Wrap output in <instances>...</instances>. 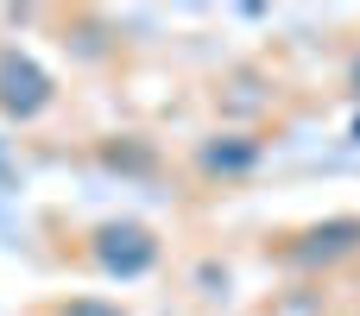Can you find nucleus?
<instances>
[{"mask_svg": "<svg viewBox=\"0 0 360 316\" xmlns=\"http://www.w3.org/2000/svg\"><path fill=\"white\" fill-rule=\"evenodd\" d=\"M266 165V139L259 133H202L196 139V171L209 184H240Z\"/></svg>", "mask_w": 360, "mask_h": 316, "instance_id": "obj_3", "label": "nucleus"}, {"mask_svg": "<svg viewBox=\"0 0 360 316\" xmlns=\"http://www.w3.org/2000/svg\"><path fill=\"white\" fill-rule=\"evenodd\" d=\"M89 241H101L89 260H95V272H108V279H146L152 266H158V234L152 228H139V222H101Z\"/></svg>", "mask_w": 360, "mask_h": 316, "instance_id": "obj_1", "label": "nucleus"}, {"mask_svg": "<svg viewBox=\"0 0 360 316\" xmlns=\"http://www.w3.org/2000/svg\"><path fill=\"white\" fill-rule=\"evenodd\" d=\"M51 316H127V310L108 304V298H70V304H57Z\"/></svg>", "mask_w": 360, "mask_h": 316, "instance_id": "obj_5", "label": "nucleus"}, {"mask_svg": "<svg viewBox=\"0 0 360 316\" xmlns=\"http://www.w3.org/2000/svg\"><path fill=\"white\" fill-rule=\"evenodd\" d=\"M51 108H57V82H51L25 51L6 44V51H0V114L25 127V120H44Z\"/></svg>", "mask_w": 360, "mask_h": 316, "instance_id": "obj_2", "label": "nucleus"}, {"mask_svg": "<svg viewBox=\"0 0 360 316\" xmlns=\"http://www.w3.org/2000/svg\"><path fill=\"white\" fill-rule=\"evenodd\" d=\"M348 253H360V222L354 215L297 228V234H285V247H278V260H291V266H335V260H348Z\"/></svg>", "mask_w": 360, "mask_h": 316, "instance_id": "obj_4", "label": "nucleus"}]
</instances>
